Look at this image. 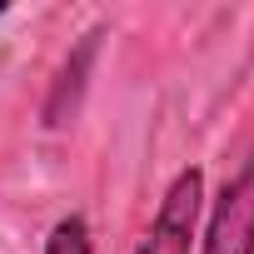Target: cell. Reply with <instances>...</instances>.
I'll return each mask as SVG.
<instances>
[{
    "label": "cell",
    "mask_w": 254,
    "mask_h": 254,
    "mask_svg": "<svg viewBox=\"0 0 254 254\" xmlns=\"http://www.w3.org/2000/svg\"><path fill=\"white\" fill-rule=\"evenodd\" d=\"M100 40H105V25H95L90 35H80V45L70 50V60L60 65V75H55V85H50V100H45V110H40V120H45V130H60V125L80 110V95H85V75H90V65H95V50H100Z\"/></svg>",
    "instance_id": "obj_3"
},
{
    "label": "cell",
    "mask_w": 254,
    "mask_h": 254,
    "mask_svg": "<svg viewBox=\"0 0 254 254\" xmlns=\"http://www.w3.org/2000/svg\"><path fill=\"white\" fill-rule=\"evenodd\" d=\"M5 10H10V5H5V0H0V15H5Z\"/></svg>",
    "instance_id": "obj_5"
},
{
    "label": "cell",
    "mask_w": 254,
    "mask_h": 254,
    "mask_svg": "<svg viewBox=\"0 0 254 254\" xmlns=\"http://www.w3.org/2000/svg\"><path fill=\"white\" fill-rule=\"evenodd\" d=\"M45 254H95V234L85 214H60L45 234Z\"/></svg>",
    "instance_id": "obj_4"
},
{
    "label": "cell",
    "mask_w": 254,
    "mask_h": 254,
    "mask_svg": "<svg viewBox=\"0 0 254 254\" xmlns=\"http://www.w3.org/2000/svg\"><path fill=\"white\" fill-rule=\"evenodd\" d=\"M199 254H254V150L219 185V194L204 214Z\"/></svg>",
    "instance_id": "obj_2"
},
{
    "label": "cell",
    "mask_w": 254,
    "mask_h": 254,
    "mask_svg": "<svg viewBox=\"0 0 254 254\" xmlns=\"http://www.w3.org/2000/svg\"><path fill=\"white\" fill-rule=\"evenodd\" d=\"M199 214H204V170L185 165L165 185L160 209H155L145 239L135 244V254H190L199 239Z\"/></svg>",
    "instance_id": "obj_1"
}]
</instances>
